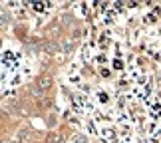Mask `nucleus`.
<instances>
[{
    "label": "nucleus",
    "mask_w": 161,
    "mask_h": 143,
    "mask_svg": "<svg viewBox=\"0 0 161 143\" xmlns=\"http://www.w3.org/2000/svg\"><path fill=\"white\" fill-rule=\"evenodd\" d=\"M50 85H52V80H50V78H44V80L40 82V91H42V90H48Z\"/></svg>",
    "instance_id": "nucleus-1"
},
{
    "label": "nucleus",
    "mask_w": 161,
    "mask_h": 143,
    "mask_svg": "<svg viewBox=\"0 0 161 143\" xmlns=\"http://www.w3.org/2000/svg\"><path fill=\"white\" fill-rule=\"evenodd\" d=\"M6 18H8V16H6V12L0 8V24H4V22H6Z\"/></svg>",
    "instance_id": "nucleus-2"
},
{
    "label": "nucleus",
    "mask_w": 161,
    "mask_h": 143,
    "mask_svg": "<svg viewBox=\"0 0 161 143\" xmlns=\"http://www.w3.org/2000/svg\"><path fill=\"white\" fill-rule=\"evenodd\" d=\"M4 143H14V141H4Z\"/></svg>",
    "instance_id": "nucleus-3"
}]
</instances>
